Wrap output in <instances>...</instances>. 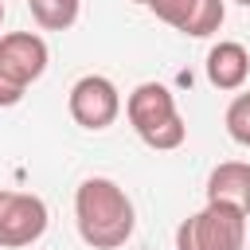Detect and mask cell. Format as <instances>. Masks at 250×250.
<instances>
[{"mask_svg":"<svg viewBox=\"0 0 250 250\" xmlns=\"http://www.w3.org/2000/svg\"><path fill=\"white\" fill-rule=\"evenodd\" d=\"M66 109H70V117H74L82 129L98 133V129H109V125L117 121V113H121V94H117V86H113L105 74H82V78L70 86V94H66Z\"/></svg>","mask_w":250,"mask_h":250,"instance_id":"6","label":"cell"},{"mask_svg":"<svg viewBox=\"0 0 250 250\" xmlns=\"http://www.w3.org/2000/svg\"><path fill=\"white\" fill-rule=\"evenodd\" d=\"M74 223L90 250H117L129 242L137 211L125 188L109 176H90L74 191Z\"/></svg>","mask_w":250,"mask_h":250,"instance_id":"1","label":"cell"},{"mask_svg":"<svg viewBox=\"0 0 250 250\" xmlns=\"http://www.w3.org/2000/svg\"><path fill=\"white\" fill-rule=\"evenodd\" d=\"M133 4H145V8H148V4H152V0H133Z\"/></svg>","mask_w":250,"mask_h":250,"instance_id":"13","label":"cell"},{"mask_svg":"<svg viewBox=\"0 0 250 250\" xmlns=\"http://www.w3.org/2000/svg\"><path fill=\"white\" fill-rule=\"evenodd\" d=\"M125 117L133 125V133L156 148V152H168V148H180L184 137H188V125L176 109V98L168 86L160 82H141L129 98H125Z\"/></svg>","mask_w":250,"mask_h":250,"instance_id":"2","label":"cell"},{"mask_svg":"<svg viewBox=\"0 0 250 250\" xmlns=\"http://www.w3.org/2000/svg\"><path fill=\"white\" fill-rule=\"evenodd\" d=\"M234 4H242V8H250V0H234Z\"/></svg>","mask_w":250,"mask_h":250,"instance_id":"14","label":"cell"},{"mask_svg":"<svg viewBox=\"0 0 250 250\" xmlns=\"http://www.w3.org/2000/svg\"><path fill=\"white\" fill-rule=\"evenodd\" d=\"M250 78V51L234 39H219L207 51V82L215 90H242Z\"/></svg>","mask_w":250,"mask_h":250,"instance_id":"9","label":"cell"},{"mask_svg":"<svg viewBox=\"0 0 250 250\" xmlns=\"http://www.w3.org/2000/svg\"><path fill=\"white\" fill-rule=\"evenodd\" d=\"M207 203L234 207L250 215V160H223L207 176Z\"/></svg>","mask_w":250,"mask_h":250,"instance_id":"8","label":"cell"},{"mask_svg":"<svg viewBox=\"0 0 250 250\" xmlns=\"http://www.w3.org/2000/svg\"><path fill=\"white\" fill-rule=\"evenodd\" d=\"M227 133H230L234 145L250 148V94H238L227 105Z\"/></svg>","mask_w":250,"mask_h":250,"instance_id":"11","label":"cell"},{"mask_svg":"<svg viewBox=\"0 0 250 250\" xmlns=\"http://www.w3.org/2000/svg\"><path fill=\"white\" fill-rule=\"evenodd\" d=\"M27 4H31V0H27Z\"/></svg>","mask_w":250,"mask_h":250,"instance_id":"15","label":"cell"},{"mask_svg":"<svg viewBox=\"0 0 250 250\" xmlns=\"http://www.w3.org/2000/svg\"><path fill=\"white\" fill-rule=\"evenodd\" d=\"M0 23H4V0H0Z\"/></svg>","mask_w":250,"mask_h":250,"instance_id":"12","label":"cell"},{"mask_svg":"<svg viewBox=\"0 0 250 250\" xmlns=\"http://www.w3.org/2000/svg\"><path fill=\"white\" fill-rule=\"evenodd\" d=\"M148 8L156 12V20H164L168 27L184 31L191 39H203V35L219 31L223 16H227L223 0H152Z\"/></svg>","mask_w":250,"mask_h":250,"instance_id":"7","label":"cell"},{"mask_svg":"<svg viewBox=\"0 0 250 250\" xmlns=\"http://www.w3.org/2000/svg\"><path fill=\"white\" fill-rule=\"evenodd\" d=\"M47 223H51V215L39 195L0 188V246L4 250H23V246L39 242Z\"/></svg>","mask_w":250,"mask_h":250,"instance_id":"5","label":"cell"},{"mask_svg":"<svg viewBox=\"0 0 250 250\" xmlns=\"http://www.w3.org/2000/svg\"><path fill=\"white\" fill-rule=\"evenodd\" d=\"M246 215L223 203H207L176 227V250H242Z\"/></svg>","mask_w":250,"mask_h":250,"instance_id":"4","label":"cell"},{"mask_svg":"<svg viewBox=\"0 0 250 250\" xmlns=\"http://www.w3.org/2000/svg\"><path fill=\"white\" fill-rule=\"evenodd\" d=\"M47 59H51V51L35 31L0 35V109L23 102V90L43 78Z\"/></svg>","mask_w":250,"mask_h":250,"instance_id":"3","label":"cell"},{"mask_svg":"<svg viewBox=\"0 0 250 250\" xmlns=\"http://www.w3.org/2000/svg\"><path fill=\"white\" fill-rule=\"evenodd\" d=\"M27 8H31V20L43 31H66V27H74L82 0H31Z\"/></svg>","mask_w":250,"mask_h":250,"instance_id":"10","label":"cell"}]
</instances>
